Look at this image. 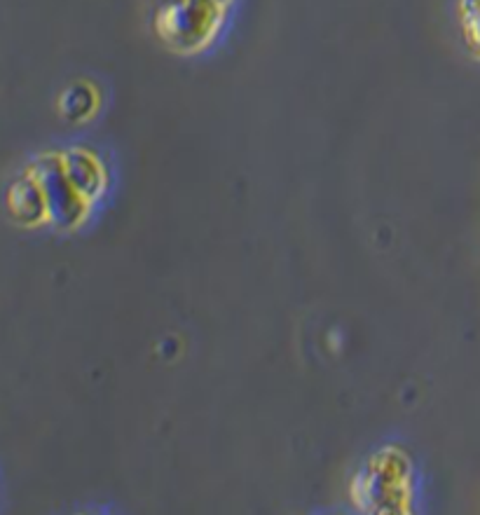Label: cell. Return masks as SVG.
Returning a JSON list of instances; mask_svg holds the SVG:
<instances>
[{
  "label": "cell",
  "mask_w": 480,
  "mask_h": 515,
  "mask_svg": "<svg viewBox=\"0 0 480 515\" xmlns=\"http://www.w3.org/2000/svg\"><path fill=\"white\" fill-rule=\"evenodd\" d=\"M352 499L359 511L373 513L384 508L413 506V464L399 448L377 450L352 483Z\"/></svg>",
  "instance_id": "1"
},
{
  "label": "cell",
  "mask_w": 480,
  "mask_h": 515,
  "mask_svg": "<svg viewBox=\"0 0 480 515\" xmlns=\"http://www.w3.org/2000/svg\"><path fill=\"white\" fill-rule=\"evenodd\" d=\"M31 174L43 188L47 214L50 223L57 225L59 230H73L87 218L89 204L82 199L64 174V164L57 155H45L31 167Z\"/></svg>",
  "instance_id": "2"
},
{
  "label": "cell",
  "mask_w": 480,
  "mask_h": 515,
  "mask_svg": "<svg viewBox=\"0 0 480 515\" xmlns=\"http://www.w3.org/2000/svg\"><path fill=\"white\" fill-rule=\"evenodd\" d=\"M61 164H64V174L71 181L75 192L89 206L104 195L108 188L106 171L92 153H87V150H68L66 155H61Z\"/></svg>",
  "instance_id": "3"
},
{
  "label": "cell",
  "mask_w": 480,
  "mask_h": 515,
  "mask_svg": "<svg viewBox=\"0 0 480 515\" xmlns=\"http://www.w3.org/2000/svg\"><path fill=\"white\" fill-rule=\"evenodd\" d=\"M171 36L192 43L207 38L216 19V5L209 0H178L167 12Z\"/></svg>",
  "instance_id": "4"
},
{
  "label": "cell",
  "mask_w": 480,
  "mask_h": 515,
  "mask_svg": "<svg viewBox=\"0 0 480 515\" xmlns=\"http://www.w3.org/2000/svg\"><path fill=\"white\" fill-rule=\"evenodd\" d=\"M8 209L10 216L15 218L19 225H26V228L50 221L43 188H40V183L33 178L31 171L10 185Z\"/></svg>",
  "instance_id": "5"
},
{
  "label": "cell",
  "mask_w": 480,
  "mask_h": 515,
  "mask_svg": "<svg viewBox=\"0 0 480 515\" xmlns=\"http://www.w3.org/2000/svg\"><path fill=\"white\" fill-rule=\"evenodd\" d=\"M466 10V36L471 40L473 52L480 57V0H464Z\"/></svg>",
  "instance_id": "6"
},
{
  "label": "cell",
  "mask_w": 480,
  "mask_h": 515,
  "mask_svg": "<svg viewBox=\"0 0 480 515\" xmlns=\"http://www.w3.org/2000/svg\"><path fill=\"white\" fill-rule=\"evenodd\" d=\"M209 3H214V5H223V3H228V0H209Z\"/></svg>",
  "instance_id": "7"
}]
</instances>
